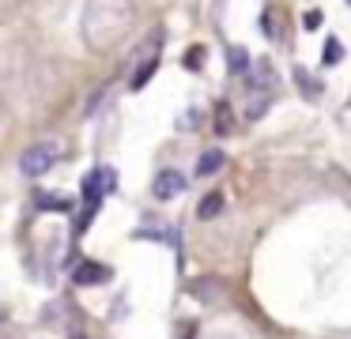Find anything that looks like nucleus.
Returning a JSON list of instances; mask_svg holds the SVG:
<instances>
[{
    "label": "nucleus",
    "instance_id": "obj_2",
    "mask_svg": "<svg viewBox=\"0 0 351 339\" xmlns=\"http://www.w3.org/2000/svg\"><path fill=\"white\" fill-rule=\"evenodd\" d=\"M57 158H61V147L57 143H34V147L23 151V158H19V170L27 173V177H42V173H49L57 166Z\"/></svg>",
    "mask_w": 351,
    "mask_h": 339
},
{
    "label": "nucleus",
    "instance_id": "obj_7",
    "mask_svg": "<svg viewBox=\"0 0 351 339\" xmlns=\"http://www.w3.org/2000/svg\"><path fill=\"white\" fill-rule=\"evenodd\" d=\"M227 60H230V72H234V75H245V72H250V53H245L242 45H230V49H227Z\"/></svg>",
    "mask_w": 351,
    "mask_h": 339
},
{
    "label": "nucleus",
    "instance_id": "obj_13",
    "mask_svg": "<svg viewBox=\"0 0 351 339\" xmlns=\"http://www.w3.org/2000/svg\"><path fill=\"white\" fill-rule=\"evenodd\" d=\"M200 64H204V49L197 45V49H189V53H185V68H193V72H197Z\"/></svg>",
    "mask_w": 351,
    "mask_h": 339
},
{
    "label": "nucleus",
    "instance_id": "obj_15",
    "mask_svg": "<svg viewBox=\"0 0 351 339\" xmlns=\"http://www.w3.org/2000/svg\"><path fill=\"white\" fill-rule=\"evenodd\" d=\"M0 125H4V110H0Z\"/></svg>",
    "mask_w": 351,
    "mask_h": 339
},
{
    "label": "nucleus",
    "instance_id": "obj_5",
    "mask_svg": "<svg viewBox=\"0 0 351 339\" xmlns=\"http://www.w3.org/2000/svg\"><path fill=\"white\" fill-rule=\"evenodd\" d=\"M223 162H227V155H223L219 147H215V151H204V155H200V162H197V177H212V173H219Z\"/></svg>",
    "mask_w": 351,
    "mask_h": 339
},
{
    "label": "nucleus",
    "instance_id": "obj_16",
    "mask_svg": "<svg viewBox=\"0 0 351 339\" xmlns=\"http://www.w3.org/2000/svg\"><path fill=\"white\" fill-rule=\"evenodd\" d=\"M348 4H351V0H348Z\"/></svg>",
    "mask_w": 351,
    "mask_h": 339
},
{
    "label": "nucleus",
    "instance_id": "obj_9",
    "mask_svg": "<svg viewBox=\"0 0 351 339\" xmlns=\"http://www.w3.org/2000/svg\"><path fill=\"white\" fill-rule=\"evenodd\" d=\"M219 211H223V196H219V192H208L204 200H200L197 215H200V218H215Z\"/></svg>",
    "mask_w": 351,
    "mask_h": 339
},
{
    "label": "nucleus",
    "instance_id": "obj_8",
    "mask_svg": "<svg viewBox=\"0 0 351 339\" xmlns=\"http://www.w3.org/2000/svg\"><path fill=\"white\" fill-rule=\"evenodd\" d=\"M295 83H298V90H302L306 98H317V95H321V83L313 79L306 68H295Z\"/></svg>",
    "mask_w": 351,
    "mask_h": 339
},
{
    "label": "nucleus",
    "instance_id": "obj_6",
    "mask_svg": "<svg viewBox=\"0 0 351 339\" xmlns=\"http://www.w3.org/2000/svg\"><path fill=\"white\" fill-rule=\"evenodd\" d=\"M272 64L268 60H257V68H250V87H257V90H268L272 87Z\"/></svg>",
    "mask_w": 351,
    "mask_h": 339
},
{
    "label": "nucleus",
    "instance_id": "obj_12",
    "mask_svg": "<svg viewBox=\"0 0 351 339\" xmlns=\"http://www.w3.org/2000/svg\"><path fill=\"white\" fill-rule=\"evenodd\" d=\"M321 57H325V64H336V60H343V45L336 42V38H328V42H325V53H321Z\"/></svg>",
    "mask_w": 351,
    "mask_h": 339
},
{
    "label": "nucleus",
    "instance_id": "obj_10",
    "mask_svg": "<svg viewBox=\"0 0 351 339\" xmlns=\"http://www.w3.org/2000/svg\"><path fill=\"white\" fill-rule=\"evenodd\" d=\"M268 102H272V98H268V90H261V95H253V102L245 105V117L250 121H257V117H265V110H268Z\"/></svg>",
    "mask_w": 351,
    "mask_h": 339
},
{
    "label": "nucleus",
    "instance_id": "obj_3",
    "mask_svg": "<svg viewBox=\"0 0 351 339\" xmlns=\"http://www.w3.org/2000/svg\"><path fill=\"white\" fill-rule=\"evenodd\" d=\"M182 188H185V177L178 170H159V173H155V185H152L155 200H174Z\"/></svg>",
    "mask_w": 351,
    "mask_h": 339
},
{
    "label": "nucleus",
    "instance_id": "obj_4",
    "mask_svg": "<svg viewBox=\"0 0 351 339\" xmlns=\"http://www.w3.org/2000/svg\"><path fill=\"white\" fill-rule=\"evenodd\" d=\"M110 279V268H102V264H91V260H84L76 268V283L80 286H95V283H106Z\"/></svg>",
    "mask_w": 351,
    "mask_h": 339
},
{
    "label": "nucleus",
    "instance_id": "obj_14",
    "mask_svg": "<svg viewBox=\"0 0 351 339\" xmlns=\"http://www.w3.org/2000/svg\"><path fill=\"white\" fill-rule=\"evenodd\" d=\"M321 19H325L321 12H306V15H302V27H306V30H317V27H321Z\"/></svg>",
    "mask_w": 351,
    "mask_h": 339
},
{
    "label": "nucleus",
    "instance_id": "obj_1",
    "mask_svg": "<svg viewBox=\"0 0 351 339\" xmlns=\"http://www.w3.org/2000/svg\"><path fill=\"white\" fill-rule=\"evenodd\" d=\"M132 23H136L132 0H87L80 30H84V42L102 53V49H114L117 42H125Z\"/></svg>",
    "mask_w": 351,
    "mask_h": 339
},
{
    "label": "nucleus",
    "instance_id": "obj_11",
    "mask_svg": "<svg viewBox=\"0 0 351 339\" xmlns=\"http://www.w3.org/2000/svg\"><path fill=\"white\" fill-rule=\"evenodd\" d=\"M155 68H159V57H152L147 64H140V72L132 75V90H140V87H144V83L152 79V72H155Z\"/></svg>",
    "mask_w": 351,
    "mask_h": 339
}]
</instances>
